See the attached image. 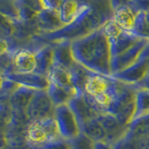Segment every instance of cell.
<instances>
[{"label":"cell","instance_id":"52a82bcc","mask_svg":"<svg viewBox=\"0 0 149 149\" xmlns=\"http://www.w3.org/2000/svg\"><path fill=\"white\" fill-rule=\"evenodd\" d=\"M137 15L129 7H120L116 11L115 22L124 32H132L136 23Z\"/></svg>","mask_w":149,"mask_h":149},{"label":"cell","instance_id":"8fae6325","mask_svg":"<svg viewBox=\"0 0 149 149\" xmlns=\"http://www.w3.org/2000/svg\"><path fill=\"white\" fill-rule=\"evenodd\" d=\"M72 149H93V147L90 140L79 135L76 139H74Z\"/></svg>","mask_w":149,"mask_h":149},{"label":"cell","instance_id":"277c9868","mask_svg":"<svg viewBox=\"0 0 149 149\" xmlns=\"http://www.w3.org/2000/svg\"><path fill=\"white\" fill-rule=\"evenodd\" d=\"M8 80L15 84H18L22 87H25L34 91H44L48 90L49 81V77H45L44 74H20L12 73L7 74L5 76Z\"/></svg>","mask_w":149,"mask_h":149},{"label":"cell","instance_id":"30bf717a","mask_svg":"<svg viewBox=\"0 0 149 149\" xmlns=\"http://www.w3.org/2000/svg\"><path fill=\"white\" fill-rule=\"evenodd\" d=\"M149 115V90H144L137 95L135 100L134 116Z\"/></svg>","mask_w":149,"mask_h":149},{"label":"cell","instance_id":"7c38bea8","mask_svg":"<svg viewBox=\"0 0 149 149\" xmlns=\"http://www.w3.org/2000/svg\"><path fill=\"white\" fill-rule=\"evenodd\" d=\"M9 49V45L6 39H4L3 37H0V55H3L7 53Z\"/></svg>","mask_w":149,"mask_h":149},{"label":"cell","instance_id":"9c48e42d","mask_svg":"<svg viewBox=\"0 0 149 149\" xmlns=\"http://www.w3.org/2000/svg\"><path fill=\"white\" fill-rule=\"evenodd\" d=\"M36 91H37L20 86L15 90L11 98L12 104H14L16 107H19V108H25V107L27 108Z\"/></svg>","mask_w":149,"mask_h":149},{"label":"cell","instance_id":"ba28073f","mask_svg":"<svg viewBox=\"0 0 149 149\" xmlns=\"http://www.w3.org/2000/svg\"><path fill=\"white\" fill-rule=\"evenodd\" d=\"M59 16L61 22L73 23L82 16V8L77 2L65 1L61 4L59 8Z\"/></svg>","mask_w":149,"mask_h":149},{"label":"cell","instance_id":"4fadbf2b","mask_svg":"<svg viewBox=\"0 0 149 149\" xmlns=\"http://www.w3.org/2000/svg\"><path fill=\"white\" fill-rule=\"evenodd\" d=\"M11 81L8 80L6 77H3L1 74H0V90H3V88H6L8 84H10Z\"/></svg>","mask_w":149,"mask_h":149},{"label":"cell","instance_id":"6da1fadb","mask_svg":"<svg viewBox=\"0 0 149 149\" xmlns=\"http://www.w3.org/2000/svg\"><path fill=\"white\" fill-rule=\"evenodd\" d=\"M105 34L96 32L76 41L71 51L73 57L98 73H107L109 68V43Z\"/></svg>","mask_w":149,"mask_h":149},{"label":"cell","instance_id":"8992f818","mask_svg":"<svg viewBox=\"0 0 149 149\" xmlns=\"http://www.w3.org/2000/svg\"><path fill=\"white\" fill-rule=\"evenodd\" d=\"M13 63L16 73L20 74H36L37 58L36 53L28 49L19 50L13 56Z\"/></svg>","mask_w":149,"mask_h":149},{"label":"cell","instance_id":"5b68a950","mask_svg":"<svg viewBox=\"0 0 149 149\" xmlns=\"http://www.w3.org/2000/svg\"><path fill=\"white\" fill-rule=\"evenodd\" d=\"M51 104H53L48 93L44 92V91H37L27 107L28 115L34 120L48 118L47 114L50 110Z\"/></svg>","mask_w":149,"mask_h":149},{"label":"cell","instance_id":"7a4b0ae2","mask_svg":"<svg viewBox=\"0 0 149 149\" xmlns=\"http://www.w3.org/2000/svg\"><path fill=\"white\" fill-rule=\"evenodd\" d=\"M60 136L61 134L56 120L51 118L34 120L27 130L28 141L35 146H47L54 144L58 142Z\"/></svg>","mask_w":149,"mask_h":149},{"label":"cell","instance_id":"3957f363","mask_svg":"<svg viewBox=\"0 0 149 149\" xmlns=\"http://www.w3.org/2000/svg\"><path fill=\"white\" fill-rule=\"evenodd\" d=\"M55 120L61 136L74 140L79 136V124L77 118L68 104L55 107Z\"/></svg>","mask_w":149,"mask_h":149}]
</instances>
